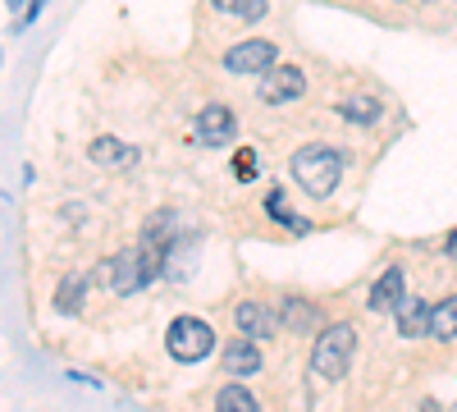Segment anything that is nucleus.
<instances>
[{
  "label": "nucleus",
  "mask_w": 457,
  "mask_h": 412,
  "mask_svg": "<svg viewBox=\"0 0 457 412\" xmlns=\"http://www.w3.org/2000/svg\"><path fill=\"white\" fill-rule=\"evenodd\" d=\"M293 179H297L302 193L329 198L338 189V179H343V156L334 152V147H302V152L293 156Z\"/></svg>",
  "instance_id": "obj_1"
},
{
  "label": "nucleus",
  "mask_w": 457,
  "mask_h": 412,
  "mask_svg": "<svg viewBox=\"0 0 457 412\" xmlns=\"http://www.w3.org/2000/svg\"><path fill=\"white\" fill-rule=\"evenodd\" d=\"M353 349H357V330L343 321V325H325L320 340L312 349V371L320 381H338L348 376V362H353Z\"/></svg>",
  "instance_id": "obj_2"
},
{
  "label": "nucleus",
  "mask_w": 457,
  "mask_h": 412,
  "mask_svg": "<svg viewBox=\"0 0 457 412\" xmlns=\"http://www.w3.org/2000/svg\"><path fill=\"white\" fill-rule=\"evenodd\" d=\"M165 349H170V357L174 362H206V353L215 349V330L202 321V316H179L174 325H170V340H165Z\"/></svg>",
  "instance_id": "obj_3"
},
{
  "label": "nucleus",
  "mask_w": 457,
  "mask_h": 412,
  "mask_svg": "<svg viewBox=\"0 0 457 412\" xmlns=\"http://www.w3.org/2000/svg\"><path fill=\"white\" fill-rule=\"evenodd\" d=\"M307 92V73H302L297 64H275V69H265L261 73V83H256V97L265 105H284L293 97Z\"/></svg>",
  "instance_id": "obj_4"
},
{
  "label": "nucleus",
  "mask_w": 457,
  "mask_h": 412,
  "mask_svg": "<svg viewBox=\"0 0 457 412\" xmlns=\"http://www.w3.org/2000/svg\"><path fill=\"white\" fill-rule=\"evenodd\" d=\"M275 42H265V37H252V42H238L224 51V69L228 73H265L275 69Z\"/></svg>",
  "instance_id": "obj_5"
},
{
  "label": "nucleus",
  "mask_w": 457,
  "mask_h": 412,
  "mask_svg": "<svg viewBox=\"0 0 457 412\" xmlns=\"http://www.w3.org/2000/svg\"><path fill=\"white\" fill-rule=\"evenodd\" d=\"M234 133H238L234 110L220 105V101L202 105V115H197V142L202 147H224V142H234Z\"/></svg>",
  "instance_id": "obj_6"
},
{
  "label": "nucleus",
  "mask_w": 457,
  "mask_h": 412,
  "mask_svg": "<svg viewBox=\"0 0 457 412\" xmlns=\"http://www.w3.org/2000/svg\"><path fill=\"white\" fill-rule=\"evenodd\" d=\"M403 298H407V280H403L398 266H389L385 275L375 280V289H370V312H398Z\"/></svg>",
  "instance_id": "obj_7"
},
{
  "label": "nucleus",
  "mask_w": 457,
  "mask_h": 412,
  "mask_svg": "<svg viewBox=\"0 0 457 412\" xmlns=\"http://www.w3.org/2000/svg\"><path fill=\"white\" fill-rule=\"evenodd\" d=\"M234 321H238V340H265V334H275V316L261 303H238Z\"/></svg>",
  "instance_id": "obj_8"
},
{
  "label": "nucleus",
  "mask_w": 457,
  "mask_h": 412,
  "mask_svg": "<svg viewBox=\"0 0 457 412\" xmlns=\"http://www.w3.org/2000/svg\"><path fill=\"white\" fill-rule=\"evenodd\" d=\"M394 316H398V330L407 334V340H416V334H430V316H435V307H426L416 293H407V298H403V307H398Z\"/></svg>",
  "instance_id": "obj_9"
},
{
  "label": "nucleus",
  "mask_w": 457,
  "mask_h": 412,
  "mask_svg": "<svg viewBox=\"0 0 457 412\" xmlns=\"http://www.w3.org/2000/svg\"><path fill=\"white\" fill-rule=\"evenodd\" d=\"M224 366L234 371V376H252V371H261V349L252 340H234L224 349Z\"/></svg>",
  "instance_id": "obj_10"
},
{
  "label": "nucleus",
  "mask_w": 457,
  "mask_h": 412,
  "mask_svg": "<svg viewBox=\"0 0 457 412\" xmlns=\"http://www.w3.org/2000/svg\"><path fill=\"white\" fill-rule=\"evenodd\" d=\"M338 115L353 120V124H375L379 115H385V105H379L375 97H348V101H338Z\"/></svg>",
  "instance_id": "obj_11"
},
{
  "label": "nucleus",
  "mask_w": 457,
  "mask_h": 412,
  "mask_svg": "<svg viewBox=\"0 0 457 412\" xmlns=\"http://www.w3.org/2000/svg\"><path fill=\"white\" fill-rule=\"evenodd\" d=\"M430 334H435V340H457V293L444 298V303L435 307V316H430Z\"/></svg>",
  "instance_id": "obj_12"
},
{
  "label": "nucleus",
  "mask_w": 457,
  "mask_h": 412,
  "mask_svg": "<svg viewBox=\"0 0 457 412\" xmlns=\"http://www.w3.org/2000/svg\"><path fill=\"white\" fill-rule=\"evenodd\" d=\"M284 325L297 330V334H312V325H316V307L307 303V298H288V303H284Z\"/></svg>",
  "instance_id": "obj_13"
},
{
  "label": "nucleus",
  "mask_w": 457,
  "mask_h": 412,
  "mask_svg": "<svg viewBox=\"0 0 457 412\" xmlns=\"http://www.w3.org/2000/svg\"><path fill=\"white\" fill-rule=\"evenodd\" d=\"M215 412H256V394L243 385H224L215 394Z\"/></svg>",
  "instance_id": "obj_14"
},
{
  "label": "nucleus",
  "mask_w": 457,
  "mask_h": 412,
  "mask_svg": "<svg viewBox=\"0 0 457 412\" xmlns=\"http://www.w3.org/2000/svg\"><path fill=\"white\" fill-rule=\"evenodd\" d=\"M92 161H101V165H129L133 147H124L120 138H96L92 142Z\"/></svg>",
  "instance_id": "obj_15"
},
{
  "label": "nucleus",
  "mask_w": 457,
  "mask_h": 412,
  "mask_svg": "<svg viewBox=\"0 0 457 412\" xmlns=\"http://www.w3.org/2000/svg\"><path fill=\"white\" fill-rule=\"evenodd\" d=\"M83 293H87V280H83V275H69V280L60 284V293H55V312L73 316V312L83 307Z\"/></svg>",
  "instance_id": "obj_16"
},
{
  "label": "nucleus",
  "mask_w": 457,
  "mask_h": 412,
  "mask_svg": "<svg viewBox=\"0 0 457 412\" xmlns=\"http://www.w3.org/2000/svg\"><path fill=\"white\" fill-rule=\"evenodd\" d=\"M234 10H238V19H243V23H256V19L265 14V0H238Z\"/></svg>",
  "instance_id": "obj_17"
},
{
  "label": "nucleus",
  "mask_w": 457,
  "mask_h": 412,
  "mask_svg": "<svg viewBox=\"0 0 457 412\" xmlns=\"http://www.w3.org/2000/svg\"><path fill=\"white\" fill-rule=\"evenodd\" d=\"M42 10H46V0H32V5H28V14H23V23H32L37 14H42Z\"/></svg>",
  "instance_id": "obj_18"
},
{
  "label": "nucleus",
  "mask_w": 457,
  "mask_h": 412,
  "mask_svg": "<svg viewBox=\"0 0 457 412\" xmlns=\"http://www.w3.org/2000/svg\"><path fill=\"white\" fill-rule=\"evenodd\" d=\"M211 5H215V10H234V5H238V0H211Z\"/></svg>",
  "instance_id": "obj_19"
},
{
  "label": "nucleus",
  "mask_w": 457,
  "mask_h": 412,
  "mask_svg": "<svg viewBox=\"0 0 457 412\" xmlns=\"http://www.w3.org/2000/svg\"><path fill=\"white\" fill-rule=\"evenodd\" d=\"M444 248H448V256H457V234H448V243H444Z\"/></svg>",
  "instance_id": "obj_20"
},
{
  "label": "nucleus",
  "mask_w": 457,
  "mask_h": 412,
  "mask_svg": "<svg viewBox=\"0 0 457 412\" xmlns=\"http://www.w3.org/2000/svg\"><path fill=\"white\" fill-rule=\"evenodd\" d=\"M10 5H23V0H10Z\"/></svg>",
  "instance_id": "obj_21"
}]
</instances>
